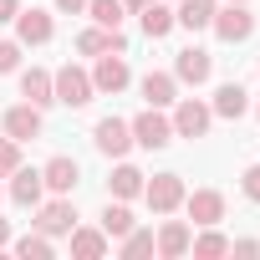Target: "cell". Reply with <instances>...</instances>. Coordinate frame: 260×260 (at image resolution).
I'll return each instance as SVG.
<instances>
[{"mask_svg":"<svg viewBox=\"0 0 260 260\" xmlns=\"http://www.w3.org/2000/svg\"><path fill=\"white\" fill-rule=\"evenodd\" d=\"M11 240H16L11 235V219H0V250H11Z\"/></svg>","mask_w":260,"mask_h":260,"instance_id":"35","label":"cell"},{"mask_svg":"<svg viewBox=\"0 0 260 260\" xmlns=\"http://www.w3.org/2000/svg\"><path fill=\"white\" fill-rule=\"evenodd\" d=\"M82 16H92V26L117 31V26L127 21V6H122V0H87V11H82Z\"/></svg>","mask_w":260,"mask_h":260,"instance_id":"27","label":"cell"},{"mask_svg":"<svg viewBox=\"0 0 260 260\" xmlns=\"http://www.w3.org/2000/svg\"><path fill=\"white\" fill-rule=\"evenodd\" d=\"M117 255H122V260H143V255H153V230H138V224H133V230L117 240Z\"/></svg>","mask_w":260,"mask_h":260,"instance_id":"28","label":"cell"},{"mask_svg":"<svg viewBox=\"0 0 260 260\" xmlns=\"http://www.w3.org/2000/svg\"><path fill=\"white\" fill-rule=\"evenodd\" d=\"M240 189H245V199H250V204H260V164H250V169L240 174Z\"/></svg>","mask_w":260,"mask_h":260,"instance_id":"31","label":"cell"},{"mask_svg":"<svg viewBox=\"0 0 260 260\" xmlns=\"http://www.w3.org/2000/svg\"><path fill=\"white\" fill-rule=\"evenodd\" d=\"M21 97H26L31 107H41V112H46V107L56 102V87H51V72H46V67H31V72H21Z\"/></svg>","mask_w":260,"mask_h":260,"instance_id":"20","label":"cell"},{"mask_svg":"<svg viewBox=\"0 0 260 260\" xmlns=\"http://www.w3.org/2000/svg\"><path fill=\"white\" fill-rule=\"evenodd\" d=\"M92 143H97V153H107V158H127V148H133V127H127L122 117H102V122L92 127Z\"/></svg>","mask_w":260,"mask_h":260,"instance_id":"9","label":"cell"},{"mask_svg":"<svg viewBox=\"0 0 260 260\" xmlns=\"http://www.w3.org/2000/svg\"><path fill=\"white\" fill-rule=\"evenodd\" d=\"M169 122H174V138H204L209 127H214V112H209V102H199V97H179Z\"/></svg>","mask_w":260,"mask_h":260,"instance_id":"4","label":"cell"},{"mask_svg":"<svg viewBox=\"0 0 260 260\" xmlns=\"http://www.w3.org/2000/svg\"><path fill=\"white\" fill-rule=\"evenodd\" d=\"M21 41H0V77H11V72H21Z\"/></svg>","mask_w":260,"mask_h":260,"instance_id":"30","label":"cell"},{"mask_svg":"<svg viewBox=\"0 0 260 260\" xmlns=\"http://www.w3.org/2000/svg\"><path fill=\"white\" fill-rule=\"evenodd\" d=\"M67 240H72V255H77V260H102V255L112 250V240L102 235V224H97V230L72 224V235H67Z\"/></svg>","mask_w":260,"mask_h":260,"instance_id":"21","label":"cell"},{"mask_svg":"<svg viewBox=\"0 0 260 260\" xmlns=\"http://www.w3.org/2000/svg\"><path fill=\"white\" fill-rule=\"evenodd\" d=\"M16 169H21V143L0 133V179H11Z\"/></svg>","mask_w":260,"mask_h":260,"instance_id":"29","label":"cell"},{"mask_svg":"<svg viewBox=\"0 0 260 260\" xmlns=\"http://www.w3.org/2000/svg\"><path fill=\"white\" fill-rule=\"evenodd\" d=\"M122 6H127V11H133V16H138V11H143V6H148V0H122Z\"/></svg>","mask_w":260,"mask_h":260,"instance_id":"36","label":"cell"},{"mask_svg":"<svg viewBox=\"0 0 260 260\" xmlns=\"http://www.w3.org/2000/svg\"><path fill=\"white\" fill-rule=\"evenodd\" d=\"M189 240H194V224H189V219H164L158 235H153V255L184 260V255H189Z\"/></svg>","mask_w":260,"mask_h":260,"instance_id":"10","label":"cell"},{"mask_svg":"<svg viewBox=\"0 0 260 260\" xmlns=\"http://www.w3.org/2000/svg\"><path fill=\"white\" fill-rule=\"evenodd\" d=\"M143 184H148V174H143L138 164L117 158V169H112V179H107V194H112V199H138V194H143Z\"/></svg>","mask_w":260,"mask_h":260,"instance_id":"19","label":"cell"},{"mask_svg":"<svg viewBox=\"0 0 260 260\" xmlns=\"http://www.w3.org/2000/svg\"><path fill=\"white\" fill-rule=\"evenodd\" d=\"M138 26H143V36H148V41H164L179 21H174V11L164 6V0H148V6L138 11Z\"/></svg>","mask_w":260,"mask_h":260,"instance_id":"22","label":"cell"},{"mask_svg":"<svg viewBox=\"0 0 260 260\" xmlns=\"http://www.w3.org/2000/svg\"><path fill=\"white\" fill-rule=\"evenodd\" d=\"M255 117H260V102H255Z\"/></svg>","mask_w":260,"mask_h":260,"instance_id":"38","label":"cell"},{"mask_svg":"<svg viewBox=\"0 0 260 260\" xmlns=\"http://www.w3.org/2000/svg\"><path fill=\"white\" fill-rule=\"evenodd\" d=\"M51 36H56V16H51V11H41V6L16 11V41H21V46H46Z\"/></svg>","mask_w":260,"mask_h":260,"instance_id":"7","label":"cell"},{"mask_svg":"<svg viewBox=\"0 0 260 260\" xmlns=\"http://www.w3.org/2000/svg\"><path fill=\"white\" fill-rule=\"evenodd\" d=\"M138 92H143L148 107H174V102H179V77H174V72H148V77L138 82Z\"/></svg>","mask_w":260,"mask_h":260,"instance_id":"17","label":"cell"},{"mask_svg":"<svg viewBox=\"0 0 260 260\" xmlns=\"http://www.w3.org/2000/svg\"><path fill=\"white\" fill-rule=\"evenodd\" d=\"M230 6H250V0H230Z\"/></svg>","mask_w":260,"mask_h":260,"instance_id":"37","label":"cell"},{"mask_svg":"<svg viewBox=\"0 0 260 260\" xmlns=\"http://www.w3.org/2000/svg\"><path fill=\"white\" fill-rule=\"evenodd\" d=\"M127 127H133V143H138V148H148V153H158V148H169V143H174V122L164 117V107H143Z\"/></svg>","mask_w":260,"mask_h":260,"instance_id":"2","label":"cell"},{"mask_svg":"<svg viewBox=\"0 0 260 260\" xmlns=\"http://www.w3.org/2000/svg\"><path fill=\"white\" fill-rule=\"evenodd\" d=\"M0 127H6V138H16V143H31V138H41V107H31V102H16V107H6V117H0Z\"/></svg>","mask_w":260,"mask_h":260,"instance_id":"11","label":"cell"},{"mask_svg":"<svg viewBox=\"0 0 260 260\" xmlns=\"http://www.w3.org/2000/svg\"><path fill=\"white\" fill-rule=\"evenodd\" d=\"M41 179H46V189H51V194H72V189L82 184V169H77V158L56 153V158H46V164H41Z\"/></svg>","mask_w":260,"mask_h":260,"instance_id":"16","label":"cell"},{"mask_svg":"<svg viewBox=\"0 0 260 260\" xmlns=\"http://www.w3.org/2000/svg\"><path fill=\"white\" fill-rule=\"evenodd\" d=\"M209 31L224 41V46H240V41H250L255 36V16H250V6H224L214 11V21H209Z\"/></svg>","mask_w":260,"mask_h":260,"instance_id":"3","label":"cell"},{"mask_svg":"<svg viewBox=\"0 0 260 260\" xmlns=\"http://www.w3.org/2000/svg\"><path fill=\"white\" fill-rule=\"evenodd\" d=\"M16 11H21V0H0V26L16 21Z\"/></svg>","mask_w":260,"mask_h":260,"instance_id":"33","label":"cell"},{"mask_svg":"<svg viewBox=\"0 0 260 260\" xmlns=\"http://www.w3.org/2000/svg\"><path fill=\"white\" fill-rule=\"evenodd\" d=\"M11 250H16L21 260H51V255H56V240L41 235V230H26L21 240H11Z\"/></svg>","mask_w":260,"mask_h":260,"instance_id":"26","label":"cell"},{"mask_svg":"<svg viewBox=\"0 0 260 260\" xmlns=\"http://www.w3.org/2000/svg\"><path fill=\"white\" fill-rule=\"evenodd\" d=\"M230 255H240V260H255V255H260V240H230Z\"/></svg>","mask_w":260,"mask_h":260,"instance_id":"32","label":"cell"},{"mask_svg":"<svg viewBox=\"0 0 260 260\" xmlns=\"http://www.w3.org/2000/svg\"><path fill=\"white\" fill-rule=\"evenodd\" d=\"M56 11H67V16H82V11H87V0H56Z\"/></svg>","mask_w":260,"mask_h":260,"instance_id":"34","label":"cell"},{"mask_svg":"<svg viewBox=\"0 0 260 260\" xmlns=\"http://www.w3.org/2000/svg\"><path fill=\"white\" fill-rule=\"evenodd\" d=\"M51 87H56V102H61V107H87V102L97 97L92 72H82L77 61H67L61 72H51Z\"/></svg>","mask_w":260,"mask_h":260,"instance_id":"1","label":"cell"},{"mask_svg":"<svg viewBox=\"0 0 260 260\" xmlns=\"http://www.w3.org/2000/svg\"><path fill=\"white\" fill-rule=\"evenodd\" d=\"M189 255L194 260H219V255H230V235H219V224H204L189 240Z\"/></svg>","mask_w":260,"mask_h":260,"instance_id":"24","label":"cell"},{"mask_svg":"<svg viewBox=\"0 0 260 260\" xmlns=\"http://www.w3.org/2000/svg\"><path fill=\"white\" fill-rule=\"evenodd\" d=\"M72 224H77V204H72V194H56L51 204H36L31 230H41V235L61 240V235H72Z\"/></svg>","mask_w":260,"mask_h":260,"instance_id":"6","label":"cell"},{"mask_svg":"<svg viewBox=\"0 0 260 260\" xmlns=\"http://www.w3.org/2000/svg\"><path fill=\"white\" fill-rule=\"evenodd\" d=\"M214 11H219V0H179V11H174V21H179L184 31H209Z\"/></svg>","mask_w":260,"mask_h":260,"instance_id":"23","label":"cell"},{"mask_svg":"<svg viewBox=\"0 0 260 260\" xmlns=\"http://www.w3.org/2000/svg\"><path fill=\"white\" fill-rule=\"evenodd\" d=\"M184 174H153L148 184H143V199H148V209L153 214H174V209H184Z\"/></svg>","mask_w":260,"mask_h":260,"instance_id":"5","label":"cell"},{"mask_svg":"<svg viewBox=\"0 0 260 260\" xmlns=\"http://www.w3.org/2000/svg\"><path fill=\"white\" fill-rule=\"evenodd\" d=\"M127 82H133V72H127L122 51H107V56H97V67H92V87H97V92L117 97V92H122Z\"/></svg>","mask_w":260,"mask_h":260,"instance_id":"12","label":"cell"},{"mask_svg":"<svg viewBox=\"0 0 260 260\" xmlns=\"http://www.w3.org/2000/svg\"><path fill=\"white\" fill-rule=\"evenodd\" d=\"M184 214L204 230V224H219L224 219V194L219 189H194V194H184Z\"/></svg>","mask_w":260,"mask_h":260,"instance_id":"14","label":"cell"},{"mask_svg":"<svg viewBox=\"0 0 260 260\" xmlns=\"http://www.w3.org/2000/svg\"><path fill=\"white\" fill-rule=\"evenodd\" d=\"M41 194H46L41 169H26V164H21V169L11 174V199H16L21 209H36V204H41Z\"/></svg>","mask_w":260,"mask_h":260,"instance_id":"18","label":"cell"},{"mask_svg":"<svg viewBox=\"0 0 260 260\" xmlns=\"http://www.w3.org/2000/svg\"><path fill=\"white\" fill-rule=\"evenodd\" d=\"M97 224H102V235H107V240H122L138 219H133V209H127V199H107V209H102V219H97Z\"/></svg>","mask_w":260,"mask_h":260,"instance_id":"25","label":"cell"},{"mask_svg":"<svg viewBox=\"0 0 260 260\" xmlns=\"http://www.w3.org/2000/svg\"><path fill=\"white\" fill-rule=\"evenodd\" d=\"M174 77H179L184 87H204V82L214 77V56H209L204 46H184V51H174Z\"/></svg>","mask_w":260,"mask_h":260,"instance_id":"8","label":"cell"},{"mask_svg":"<svg viewBox=\"0 0 260 260\" xmlns=\"http://www.w3.org/2000/svg\"><path fill=\"white\" fill-rule=\"evenodd\" d=\"M209 112H214V117L240 122V117L250 112V92H245V82H219V87H214V97H209Z\"/></svg>","mask_w":260,"mask_h":260,"instance_id":"13","label":"cell"},{"mask_svg":"<svg viewBox=\"0 0 260 260\" xmlns=\"http://www.w3.org/2000/svg\"><path fill=\"white\" fill-rule=\"evenodd\" d=\"M77 51H82V56H107V51H122V56H127V36H122V31H107V26H87V31L77 36Z\"/></svg>","mask_w":260,"mask_h":260,"instance_id":"15","label":"cell"}]
</instances>
